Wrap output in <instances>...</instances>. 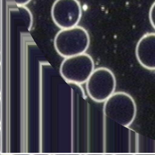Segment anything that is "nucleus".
Returning a JSON list of instances; mask_svg holds the SVG:
<instances>
[{"label": "nucleus", "mask_w": 155, "mask_h": 155, "mask_svg": "<svg viewBox=\"0 0 155 155\" xmlns=\"http://www.w3.org/2000/svg\"><path fill=\"white\" fill-rule=\"evenodd\" d=\"M90 43L87 31L84 28L77 26L61 29L57 33L54 41L56 51L65 58L85 53Z\"/></svg>", "instance_id": "nucleus-1"}, {"label": "nucleus", "mask_w": 155, "mask_h": 155, "mask_svg": "<svg viewBox=\"0 0 155 155\" xmlns=\"http://www.w3.org/2000/svg\"><path fill=\"white\" fill-rule=\"evenodd\" d=\"M137 112L134 99L123 91L114 92L105 101L103 106L106 117L125 127H128L133 123Z\"/></svg>", "instance_id": "nucleus-2"}, {"label": "nucleus", "mask_w": 155, "mask_h": 155, "mask_svg": "<svg viewBox=\"0 0 155 155\" xmlns=\"http://www.w3.org/2000/svg\"><path fill=\"white\" fill-rule=\"evenodd\" d=\"M86 83V90L90 97L101 103L115 92L117 81L111 70L101 67L94 70Z\"/></svg>", "instance_id": "nucleus-3"}, {"label": "nucleus", "mask_w": 155, "mask_h": 155, "mask_svg": "<svg viewBox=\"0 0 155 155\" xmlns=\"http://www.w3.org/2000/svg\"><path fill=\"white\" fill-rule=\"evenodd\" d=\"M95 70L91 56L86 53L65 58L61 63L60 72L61 77L70 83H86Z\"/></svg>", "instance_id": "nucleus-4"}, {"label": "nucleus", "mask_w": 155, "mask_h": 155, "mask_svg": "<svg viewBox=\"0 0 155 155\" xmlns=\"http://www.w3.org/2000/svg\"><path fill=\"white\" fill-rule=\"evenodd\" d=\"M51 16L55 24L61 29L76 27L82 16L81 5L78 0H56Z\"/></svg>", "instance_id": "nucleus-5"}, {"label": "nucleus", "mask_w": 155, "mask_h": 155, "mask_svg": "<svg viewBox=\"0 0 155 155\" xmlns=\"http://www.w3.org/2000/svg\"><path fill=\"white\" fill-rule=\"evenodd\" d=\"M136 56L139 63L149 70H155V33H147L138 41Z\"/></svg>", "instance_id": "nucleus-6"}, {"label": "nucleus", "mask_w": 155, "mask_h": 155, "mask_svg": "<svg viewBox=\"0 0 155 155\" xmlns=\"http://www.w3.org/2000/svg\"><path fill=\"white\" fill-rule=\"evenodd\" d=\"M20 12L23 17V19L26 23V26L28 30H30L32 27V14L29 10L25 7V6H18Z\"/></svg>", "instance_id": "nucleus-7"}, {"label": "nucleus", "mask_w": 155, "mask_h": 155, "mask_svg": "<svg viewBox=\"0 0 155 155\" xmlns=\"http://www.w3.org/2000/svg\"><path fill=\"white\" fill-rule=\"evenodd\" d=\"M149 18L151 26L155 30V2L152 4L150 9Z\"/></svg>", "instance_id": "nucleus-8"}, {"label": "nucleus", "mask_w": 155, "mask_h": 155, "mask_svg": "<svg viewBox=\"0 0 155 155\" xmlns=\"http://www.w3.org/2000/svg\"><path fill=\"white\" fill-rule=\"evenodd\" d=\"M18 6H25L29 3L31 0H14Z\"/></svg>", "instance_id": "nucleus-9"}]
</instances>
